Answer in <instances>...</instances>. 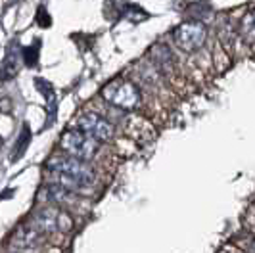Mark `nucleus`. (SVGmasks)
Returning a JSON list of instances; mask_svg holds the SVG:
<instances>
[{"instance_id":"9b49d317","label":"nucleus","mask_w":255,"mask_h":253,"mask_svg":"<svg viewBox=\"0 0 255 253\" xmlns=\"http://www.w3.org/2000/svg\"><path fill=\"white\" fill-rule=\"evenodd\" d=\"M29 142H31V130H29V126H23V134H21V138L17 140V144H15V150H13V155L12 159L13 161H17L23 153H25L27 146H29Z\"/></svg>"},{"instance_id":"1a4fd4ad","label":"nucleus","mask_w":255,"mask_h":253,"mask_svg":"<svg viewBox=\"0 0 255 253\" xmlns=\"http://www.w3.org/2000/svg\"><path fill=\"white\" fill-rule=\"evenodd\" d=\"M240 35L248 44H254L255 42V12H250L248 15L242 17V23H240Z\"/></svg>"},{"instance_id":"20e7f679","label":"nucleus","mask_w":255,"mask_h":253,"mask_svg":"<svg viewBox=\"0 0 255 253\" xmlns=\"http://www.w3.org/2000/svg\"><path fill=\"white\" fill-rule=\"evenodd\" d=\"M100 146H102V142L94 140L92 136L85 134L83 130H77V128L65 130L64 134H62V138H60V148L67 155L77 157L81 161H87V163L98 157Z\"/></svg>"},{"instance_id":"f03ea898","label":"nucleus","mask_w":255,"mask_h":253,"mask_svg":"<svg viewBox=\"0 0 255 253\" xmlns=\"http://www.w3.org/2000/svg\"><path fill=\"white\" fill-rule=\"evenodd\" d=\"M102 98L110 106H114L117 110H123V112H132L140 106L142 94L140 89L134 81L125 79V77H115L112 79L108 85L102 87Z\"/></svg>"},{"instance_id":"7ed1b4c3","label":"nucleus","mask_w":255,"mask_h":253,"mask_svg":"<svg viewBox=\"0 0 255 253\" xmlns=\"http://www.w3.org/2000/svg\"><path fill=\"white\" fill-rule=\"evenodd\" d=\"M29 225L37 228L40 234L44 236H50V234H65V232H71L73 228V219L71 215L58 207V205H46V207H40L37 209L31 219H29Z\"/></svg>"},{"instance_id":"f257e3e1","label":"nucleus","mask_w":255,"mask_h":253,"mask_svg":"<svg viewBox=\"0 0 255 253\" xmlns=\"http://www.w3.org/2000/svg\"><path fill=\"white\" fill-rule=\"evenodd\" d=\"M48 171L58 178V184L65 188L81 192L96 184V171L87 161H81L71 155H54L46 163Z\"/></svg>"},{"instance_id":"39448f33","label":"nucleus","mask_w":255,"mask_h":253,"mask_svg":"<svg viewBox=\"0 0 255 253\" xmlns=\"http://www.w3.org/2000/svg\"><path fill=\"white\" fill-rule=\"evenodd\" d=\"M77 130H83L85 134L92 136L98 142H112L115 138V126L110 123L108 117H104L100 114H94V112H83L75 117L73 121Z\"/></svg>"},{"instance_id":"0eeeda50","label":"nucleus","mask_w":255,"mask_h":253,"mask_svg":"<svg viewBox=\"0 0 255 253\" xmlns=\"http://www.w3.org/2000/svg\"><path fill=\"white\" fill-rule=\"evenodd\" d=\"M44 234H40L33 225H21L13 232L10 240V250L13 253H40V248L44 244Z\"/></svg>"},{"instance_id":"f8f14e48","label":"nucleus","mask_w":255,"mask_h":253,"mask_svg":"<svg viewBox=\"0 0 255 253\" xmlns=\"http://www.w3.org/2000/svg\"><path fill=\"white\" fill-rule=\"evenodd\" d=\"M37 23L40 27H50L52 25L50 13L46 12V8H44V6H40V8L37 10Z\"/></svg>"},{"instance_id":"ddd939ff","label":"nucleus","mask_w":255,"mask_h":253,"mask_svg":"<svg viewBox=\"0 0 255 253\" xmlns=\"http://www.w3.org/2000/svg\"><path fill=\"white\" fill-rule=\"evenodd\" d=\"M240 248L244 253H255V236H248L246 240L240 242Z\"/></svg>"},{"instance_id":"423d86ee","label":"nucleus","mask_w":255,"mask_h":253,"mask_svg":"<svg viewBox=\"0 0 255 253\" xmlns=\"http://www.w3.org/2000/svg\"><path fill=\"white\" fill-rule=\"evenodd\" d=\"M173 38H175L177 48L184 52H196L205 44L207 27L200 21H184L175 29Z\"/></svg>"},{"instance_id":"9d476101","label":"nucleus","mask_w":255,"mask_h":253,"mask_svg":"<svg viewBox=\"0 0 255 253\" xmlns=\"http://www.w3.org/2000/svg\"><path fill=\"white\" fill-rule=\"evenodd\" d=\"M38 52H40V40H35L31 46L21 48V56H23V63L33 67L38 63Z\"/></svg>"},{"instance_id":"6e6552de","label":"nucleus","mask_w":255,"mask_h":253,"mask_svg":"<svg viewBox=\"0 0 255 253\" xmlns=\"http://www.w3.org/2000/svg\"><path fill=\"white\" fill-rule=\"evenodd\" d=\"M21 62H23L21 48H17L15 42H13V46H10V50L6 54V60L2 62V67H0V81H10L17 75Z\"/></svg>"}]
</instances>
